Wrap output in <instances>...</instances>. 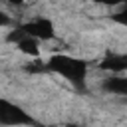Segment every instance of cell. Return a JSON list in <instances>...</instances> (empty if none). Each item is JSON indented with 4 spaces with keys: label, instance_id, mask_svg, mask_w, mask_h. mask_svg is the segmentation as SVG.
<instances>
[{
    "label": "cell",
    "instance_id": "30bf717a",
    "mask_svg": "<svg viewBox=\"0 0 127 127\" xmlns=\"http://www.w3.org/2000/svg\"><path fill=\"white\" fill-rule=\"evenodd\" d=\"M95 4H105V6H117V4H123V0H93Z\"/></svg>",
    "mask_w": 127,
    "mask_h": 127
},
{
    "label": "cell",
    "instance_id": "8992f818",
    "mask_svg": "<svg viewBox=\"0 0 127 127\" xmlns=\"http://www.w3.org/2000/svg\"><path fill=\"white\" fill-rule=\"evenodd\" d=\"M16 46H18V50L22 52V54H26V56H38L40 54V48H38V40L36 38H32V36H28V34H24L18 42H16Z\"/></svg>",
    "mask_w": 127,
    "mask_h": 127
},
{
    "label": "cell",
    "instance_id": "6da1fadb",
    "mask_svg": "<svg viewBox=\"0 0 127 127\" xmlns=\"http://www.w3.org/2000/svg\"><path fill=\"white\" fill-rule=\"evenodd\" d=\"M48 71H54L67 79L75 89L85 91V77H87V64L79 58L65 56V54H54L48 62Z\"/></svg>",
    "mask_w": 127,
    "mask_h": 127
},
{
    "label": "cell",
    "instance_id": "5b68a950",
    "mask_svg": "<svg viewBox=\"0 0 127 127\" xmlns=\"http://www.w3.org/2000/svg\"><path fill=\"white\" fill-rule=\"evenodd\" d=\"M101 89L107 93H115V95H125L127 97V75H111L107 79H103Z\"/></svg>",
    "mask_w": 127,
    "mask_h": 127
},
{
    "label": "cell",
    "instance_id": "7a4b0ae2",
    "mask_svg": "<svg viewBox=\"0 0 127 127\" xmlns=\"http://www.w3.org/2000/svg\"><path fill=\"white\" fill-rule=\"evenodd\" d=\"M38 121L30 117L20 105L0 97V125H36Z\"/></svg>",
    "mask_w": 127,
    "mask_h": 127
},
{
    "label": "cell",
    "instance_id": "52a82bcc",
    "mask_svg": "<svg viewBox=\"0 0 127 127\" xmlns=\"http://www.w3.org/2000/svg\"><path fill=\"white\" fill-rule=\"evenodd\" d=\"M24 69H26L28 73H44V71H48V65H46V62H42V60H34V62H30V64H26Z\"/></svg>",
    "mask_w": 127,
    "mask_h": 127
},
{
    "label": "cell",
    "instance_id": "ba28073f",
    "mask_svg": "<svg viewBox=\"0 0 127 127\" xmlns=\"http://www.w3.org/2000/svg\"><path fill=\"white\" fill-rule=\"evenodd\" d=\"M111 18H113L117 24H121V26H127V2H125V6H123L119 12H115Z\"/></svg>",
    "mask_w": 127,
    "mask_h": 127
},
{
    "label": "cell",
    "instance_id": "8fae6325",
    "mask_svg": "<svg viewBox=\"0 0 127 127\" xmlns=\"http://www.w3.org/2000/svg\"><path fill=\"white\" fill-rule=\"evenodd\" d=\"M10 2H12V4H18V6H20V4L24 2V0H10Z\"/></svg>",
    "mask_w": 127,
    "mask_h": 127
},
{
    "label": "cell",
    "instance_id": "277c9868",
    "mask_svg": "<svg viewBox=\"0 0 127 127\" xmlns=\"http://www.w3.org/2000/svg\"><path fill=\"white\" fill-rule=\"evenodd\" d=\"M99 67L105 71H113V73H121L127 71V54H117V52H109L101 62Z\"/></svg>",
    "mask_w": 127,
    "mask_h": 127
},
{
    "label": "cell",
    "instance_id": "9c48e42d",
    "mask_svg": "<svg viewBox=\"0 0 127 127\" xmlns=\"http://www.w3.org/2000/svg\"><path fill=\"white\" fill-rule=\"evenodd\" d=\"M6 26H12V18L4 10H0V28H6Z\"/></svg>",
    "mask_w": 127,
    "mask_h": 127
},
{
    "label": "cell",
    "instance_id": "7c38bea8",
    "mask_svg": "<svg viewBox=\"0 0 127 127\" xmlns=\"http://www.w3.org/2000/svg\"><path fill=\"white\" fill-rule=\"evenodd\" d=\"M123 2H127V0H123Z\"/></svg>",
    "mask_w": 127,
    "mask_h": 127
},
{
    "label": "cell",
    "instance_id": "3957f363",
    "mask_svg": "<svg viewBox=\"0 0 127 127\" xmlns=\"http://www.w3.org/2000/svg\"><path fill=\"white\" fill-rule=\"evenodd\" d=\"M18 28H20L24 34L36 38L38 42H40V40H52V38L56 36L54 24H52V20H48V18H36V20H30V22L18 26Z\"/></svg>",
    "mask_w": 127,
    "mask_h": 127
}]
</instances>
